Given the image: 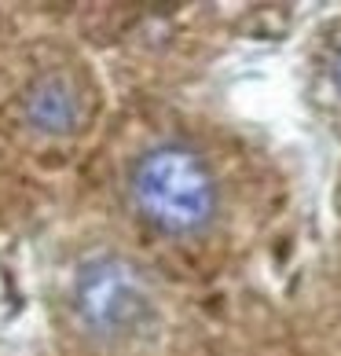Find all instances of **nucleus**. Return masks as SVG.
Segmentation results:
<instances>
[{"instance_id": "nucleus-1", "label": "nucleus", "mask_w": 341, "mask_h": 356, "mask_svg": "<svg viewBox=\"0 0 341 356\" xmlns=\"http://www.w3.org/2000/svg\"><path fill=\"white\" fill-rule=\"evenodd\" d=\"M128 195L136 213L154 232L188 239L217 217V180L206 158L183 143H158L136 158L128 173Z\"/></svg>"}, {"instance_id": "nucleus-3", "label": "nucleus", "mask_w": 341, "mask_h": 356, "mask_svg": "<svg viewBox=\"0 0 341 356\" xmlns=\"http://www.w3.org/2000/svg\"><path fill=\"white\" fill-rule=\"evenodd\" d=\"M22 114H26V122H30L37 133L70 136V133L81 129V122L88 118L85 88L67 70H44L41 77L30 81V88H26Z\"/></svg>"}, {"instance_id": "nucleus-4", "label": "nucleus", "mask_w": 341, "mask_h": 356, "mask_svg": "<svg viewBox=\"0 0 341 356\" xmlns=\"http://www.w3.org/2000/svg\"><path fill=\"white\" fill-rule=\"evenodd\" d=\"M331 77H334V85H338V92H341V44H338L334 59H331Z\"/></svg>"}, {"instance_id": "nucleus-2", "label": "nucleus", "mask_w": 341, "mask_h": 356, "mask_svg": "<svg viewBox=\"0 0 341 356\" xmlns=\"http://www.w3.org/2000/svg\"><path fill=\"white\" fill-rule=\"evenodd\" d=\"M74 316L96 341H125L154 320L151 283L128 257H96L74 280Z\"/></svg>"}]
</instances>
